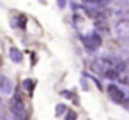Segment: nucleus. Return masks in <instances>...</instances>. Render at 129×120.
<instances>
[{
	"label": "nucleus",
	"instance_id": "obj_1",
	"mask_svg": "<svg viewBox=\"0 0 129 120\" xmlns=\"http://www.w3.org/2000/svg\"><path fill=\"white\" fill-rule=\"evenodd\" d=\"M81 41H83V44H85V48H87L88 51H95V50L101 46V37H99L97 34L83 35V37H81Z\"/></svg>",
	"mask_w": 129,
	"mask_h": 120
},
{
	"label": "nucleus",
	"instance_id": "obj_2",
	"mask_svg": "<svg viewBox=\"0 0 129 120\" xmlns=\"http://www.w3.org/2000/svg\"><path fill=\"white\" fill-rule=\"evenodd\" d=\"M99 65H101V67H103V71L106 72V71H113V69H117V67L120 65V60H118L117 57L108 55V57L99 58Z\"/></svg>",
	"mask_w": 129,
	"mask_h": 120
},
{
	"label": "nucleus",
	"instance_id": "obj_3",
	"mask_svg": "<svg viewBox=\"0 0 129 120\" xmlns=\"http://www.w3.org/2000/svg\"><path fill=\"white\" fill-rule=\"evenodd\" d=\"M115 34L118 39H129V20H120L115 27Z\"/></svg>",
	"mask_w": 129,
	"mask_h": 120
},
{
	"label": "nucleus",
	"instance_id": "obj_4",
	"mask_svg": "<svg viewBox=\"0 0 129 120\" xmlns=\"http://www.w3.org/2000/svg\"><path fill=\"white\" fill-rule=\"evenodd\" d=\"M108 94H110V97L115 101V102H124L125 101V95H124V92L117 87V85H108Z\"/></svg>",
	"mask_w": 129,
	"mask_h": 120
},
{
	"label": "nucleus",
	"instance_id": "obj_5",
	"mask_svg": "<svg viewBox=\"0 0 129 120\" xmlns=\"http://www.w3.org/2000/svg\"><path fill=\"white\" fill-rule=\"evenodd\" d=\"M9 57H11V60L16 62V64H20L21 58H23V57H21V51H20L18 48H11V50H9Z\"/></svg>",
	"mask_w": 129,
	"mask_h": 120
},
{
	"label": "nucleus",
	"instance_id": "obj_6",
	"mask_svg": "<svg viewBox=\"0 0 129 120\" xmlns=\"http://www.w3.org/2000/svg\"><path fill=\"white\" fill-rule=\"evenodd\" d=\"M34 85H36V81H34V79H25V81H23V87H25L27 90H32V88H34Z\"/></svg>",
	"mask_w": 129,
	"mask_h": 120
},
{
	"label": "nucleus",
	"instance_id": "obj_7",
	"mask_svg": "<svg viewBox=\"0 0 129 120\" xmlns=\"http://www.w3.org/2000/svg\"><path fill=\"white\" fill-rule=\"evenodd\" d=\"M64 113H66V106L64 104H58L57 106V115H64Z\"/></svg>",
	"mask_w": 129,
	"mask_h": 120
},
{
	"label": "nucleus",
	"instance_id": "obj_8",
	"mask_svg": "<svg viewBox=\"0 0 129 120\" xmlns=\"http://www.w3.org/2000/svg\"><path fill=\"white\" fill-rule=\"evenodd\" d=\"M74 118H76V113L73 111V113H69V115H67V118H66V120H74Z\"/></svg>",
	"mask_w": 129,
	"mask_h": 120
}]
</instances>
